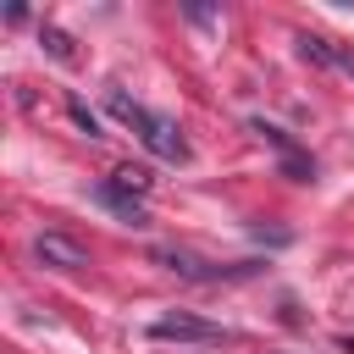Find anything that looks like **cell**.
I'll return each mask as SVG.
<instances>
[{"instance_id": "3957f363", "label": "cell", "mask_w": 354, "mask_h": 354, "mask_svg": "<svg viewBox=\"0 0 354 354\" xmlns=\"http://www.w3.org/2000/svg\"><path fill=\"white\" fill-rule=\"evenodd\" d=\"M149 337H155V343H232L238 332H232V326H216V321H199V315H188V310H177V315L149 321Z\"/></svg>"}, {"instance_id": "5b68a950", "label": "cell", "mask_w": 354, "mask_h": 354, "mask_svg": "<svg viewBox=\"0 0 354 354\" xmlns=\"http://www.w3.org/2000/svg\"><path fill=\"white\" fill-rule=\"evenodd\" d=\"M94 205H105V210H111L116 221H127V227H149V199L133 194V188H122L116 177L94 183Z\"/></svg>"}, {"instance_id": "9c48e42d", "label": "cell", "mask_w": 354, "mask_h": 354, "mask_svg": "<svg viewBox=\"0 0 354 354\" xmlns=\"http://www.w3.org/2000/svg\"><path fill=\"white\" fill-rule=\"evenodd\" d=\"M111 177H116V183H122V188H133V194H144V199H149V183H155V177H149V171H144V166H116V171H111Z\"/></svg>"}, {"instance_id": "6da1fadb", "label": "cell", "mask_w": 354, "mask_h": 354, "mask_svg": "<svg viewBox=\"0 0 354 354\" xmlns=\"http://www.w3.org/2000/svg\"><path fill=\"white\" fill-rule=\"evenodd\" d=\"M105 111H111L116 122H127V127L144 138V149H149V155H160V160H188V138H183V127H177L171 116H160V111L138 105L127 88H105Z\"/></svg>"}, {"instance_id": "277c9868", "label": "cell", "mask_w": 354, "mask_h": 354, "mask_svg": "<svg viewBox=\"0 0 354 354\" xmlns=\"http://www.w3.org/2000/svg\"><path fill=\"white\" fill-rule=\"evenodd\" d=\"M249 133H254L260 144H271V149L282 155V171H288L293 183H315V160H310V155H304V149H299V144H293V138H288V133H282L277 122L254 116V122H249Z\"/></svg>"}, {"instance_id": "52a82bcc", "label": "cell", "mask_w": 354, "mask_h": 354, "mask_svg": "<svg viewBox=\"0 0 354 354\" xmlns=\"http://www.w3.org/2000/svg\"><path fill=\"white\" fill-rule=\"evenodd\" d=\"M293 44H299V55H304V61H315V66H332V72L354 77V44H332V39H321V33H293Z\"/></svg>"}, {"instance_id": "8992f818", "label": "cell", "mask_w": 354, "mask_h": 354, "mask_svg": "<svg viewBox=\"0 0 354 354\" xmlns=\"http://www.w3.org/2000/svg\"><path fill=\"white\" fill-rule=\"evenodd\" d=\"M33 260L50 266V271H83V266H88V249L72 243L66 232H39V238H33Z\"/></svg>"}, {"instance_id": "ba28073f", "label": "cell", "mask_w": 354, "mask_h": 354, "mask_svg": "<svg viewBox=\"0 0 354 354\" xmlns=\"http://www.w3.org/2000/svg\"><path fill=\"white\" fill-rule=\"evenodd\" d=\"M39 44H44L55 61H77V50H72V39H66L61 28H39Z\"/></svg>"}, {"instance_id": "7a4b0ae2", "label": "cell", "mask_w": 354, "mask_h": 354, "mask_svg": "<svg viewBox=\"0 0 354 354\" xmlns=\"http://www.w3.org/2000/svg\"><path fill=\"white\" fill-rule=\"evenodd\" d=\"M149 260H155V266H166V271H171V277H183V282H238V277H254V271H260L254 260L216 266V260H199V254H188V249H155Z\"/></svg>"}, {"instance_id": "30bf717a", "label": "cell", "mask_w": 354, "mask_h": 354, "mask_svg": "<svg viewBox=\"0 0 354 354\" xmlns=\"http://www.w3.org/2000/svg\"><path fill=\"white\" fill-rule=\"evenodd\" d=\"M66 111H72V122H77V127H83L88 138H100V116H94V111L83 105V100H66Z\"/></svg>"}]
</instances>
